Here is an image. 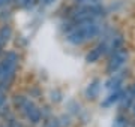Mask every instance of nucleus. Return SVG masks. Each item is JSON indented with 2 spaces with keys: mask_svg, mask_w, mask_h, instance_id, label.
I'll use <instances>...</instances> for the list:
<instances>
[{
  "mask_svg": "<svg viewBox=\"0 0 135 127\" xmlns=\"http://www.w3.org/2000/svg\"><path fill=\"white\" fill-rule=\"evenodd\" d=\"M98 33H99V24L95 20L78 21L75 23L72 30L68 33V40L74 45H80L93 39Z\"/></svg>",
  "mask_w": 135,
  "mask_h": 127,
  "instance_id": "nucleus-1",
  "label": "nucleus"
},
{
  "mask_svg": "<svg viewBox=\"0 0 135 127\" xmlns=\"http://www.w3.org/2000/svg\"><path fill=\"white\" fill-rule=\"evenodd\" d=\"M125 60H126V51L125 49H119V51H116V52L113 54L110 63H108V72L114 73L116 70H119V69L123 66Z\"/></svg>",
  "mask_w": 135,
  "mask_h": 127,
  "instance_id": "nucleus-2",
  "label": "nucleus"
},
{
  "mask_svg": "<svg viewBox=\"0 0 135 127\" xmlns=\"http://www.w3.org/2000/svg\"><path fill=\"white\" fill-rule=\"evenodd\" d=\"M105 49H107V45L105 44H101L99 46H96L92 52L87 55V61H95V60H98L102 54H104V51H105Z\"/></svg>",
  "mask_w": 135,
  "mask_h": 127,
  "instance_id": "nucleus-3",
  "label": "nucleus"
},
{
  "mask_svg": "<svg viewBox=\"0 0 135 127\" xmlns=\"http://www.w3.org/2000/svg\"><path fill=\"white\" fill-rule=\"evenodd\" d=\"M113 127H128V121L123 117H117L114 124H113Z\"/></svg>",
  "mask_w": 135,
  "mask_h": 127,
  "instance_id": "nucleus-4",
  "label": "nucleus"
},
{
  "mask_svg": "<svg viewBox=\"0 0 135 127\" xmlns=\"http://www.w3.org/2000/svg\"><path fill=\"white\" fill-rule=\"evenodd\" d=\"M89 90H92V93H87L90 97H95L96 96V93H98V85H95V84H92V87H89Z\"/></svg>",
  "mask_w": 135,
  "mask_h": 127,
  "instance_id": "nucleus-5",
  "label": "nucleus"
},
{
  "mask_svg": "<svg viewBox=\"0 0 135 127\" xmlns=\"http://www.w3.org/2000/svg\"><path fill=\"white\" fill-rule=\"evenodd\" d=\"M77 2H80V3H86V5H95L98 0H77Z\"/></svg>",
  "mask_w": 135,
  "mask_h": 127,
  "instance_id": "nucleus-6",
  "label": "nucleus"
},
{
  "mask_svg": "<svg viewBox=\"0 0 135 127\" xmlns=\"http://www.w3.org/2000/svg\"><path fill=\"white\" fill-rule=\"evenodd\" d=\"M20 2H21V3H23V5H24V6H29L30 3L33 2V0H20Z\"/></svg>",
  "mask_w": 135,
  "mask_h": 127,
  "instance_id": "nucleus-7",
  "label": "nucleus"
},
{
  "mask_svg": "<svg viewBox=\"0 0 135 127\" xmlns=\"http://www.w3.org/2000/svg\"><path fill=\"white\" fill-rule=\"evenodd\" d=\"M42 2L45 3V5H51L53 2H56V0H42Z\"/></svg>",
  "mask_w": 135,
  "mask_h": 127,
  "instance_id": "nucleus-8",
  "label": "nucleus"
},
{
  "mask_svg": "<svg viewBox=\"0 0 135 127\" xmlns=\"http://www.w3.org/2000/svg\"><path fill=\"white\" fill-rule=\"evenodd\" d=\"M6 0H0V5H2V3H5Z\"/></svg>",
  "mask_w": 135,
  "mask_h": 127,
  "instance_id": "nucleus-9",
  "label": "nucleus"
},
{
  "mask_svg": "<svg viewBox=\"0 0 135 127\" xmlns=\"http://www.w3.org/2000/svg\"><path fill=\"white\" fill-rule=\"evenodd\" d=\"M134 115H135V105H134Z\"/></svg>",
  "mask_w": 135,
  "mask_h": 127,
  "instance_id": "nucleus-10",
  "label": "nucleus"
},
{
  "mask_svg": "<svg viewBox=\"0 0 135 127\" xmlns=\"http://www.w3.org/2000/svg\"><path fill=\"white\" fill-rule=\"evenodd\" d=\"M134 91H135V88H134Z\"/></svg>",
  "mask_w": 135,
  "mask_h": 127,
  "instance_id": "nucleus-11",
  "label": "nucleus"
}]
</instances>
